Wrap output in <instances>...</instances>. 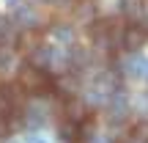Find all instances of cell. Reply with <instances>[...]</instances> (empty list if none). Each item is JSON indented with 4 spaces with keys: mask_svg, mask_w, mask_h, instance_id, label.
Returning <instances> with one entry per match:
<instances>
[{
    "mask_svg": "<svg viewBox=\"0 0 148 143\" xmlns=\"http://www.w3.org/2000/svg\"><path fill=\"white\" fill-rule=\"evenodd\" d=\"M16 80H19L22 91H25V94H33V96H44V94H52L55 91V83L47 74V69H41V66H36V64L22 66Z\"/></svg>",
    "mask_w": 148,
    "mask_h": 143,
    "instance_id": "1",
    "label": "cell"
},
{
    "mask_svg": "<svg viewBox=\"0 0 148 143\" xmlns=\"http://www.w3.org/2000/svg\"><path fill=\"white\" fill-rule=\"evenodd\" d=\"M148 44V28L143 22H126V30H123V50L126 53H137Z\"/></svg>",
    "mask_w": 148,
    "mask_h": 143,
    "instance_id": "2",
    "label": "cell"
},
{
    "mask_svg": "<svg viewBox=\"0 0 148 143\" xmlns=\"http://www.w3.org/2000/svg\"><path fill=\"white\" fill-rule=\"evenodd\" d=\"M63 121H74V124H88L90 121V110L82 99L77 96H69L63 102Z\"/></svg>",
    "mask_w": 148,
    "mask_h": 143,
    "instance_id": "3",
    "label": "cell"
},
{
    "mask_svg": "<svg viewBox=\"0 0 148 143\" xmlns=\"http://www.w3.org/2000/svg\"><path fill=\"white\" fill-rule=\"evenodd\" d=\"M58 135L63 143H85V132H82V124H74V121H60Z\"/></svg>",
    "mask_w": 148,
    "mask_h": 143,
    "instance_id": "4",
    "label": "cell"
},
{
    "mask_svg": "<svg viewBox=\"0 0 148 143\" xmlns=\"http://www.w3.org/2000/svg\"><path fill=\"white\" fill-rule=\"evenodd\" d=\"M123 11H126L129 22H143V6H140V0H123Z\"/></svg>",
    "mask_w": 148,
    "mask_h": 143,
    "instance_id": "5",
    "label": "cell"
},
{
    "mask_svg": "<svg viewBox=\"0 0 148 143\" xmlns=\"http://www.w3.org/2000/svg\"><path fill=\"white\" fill-rule=\"evenodd\" d=\"M132 138L140 140V143H148V121H140L137 127L132 129Z\"/></svg>",
    "mask_w": 148,
    "mask_h": 143,
    "instance_id": "6",
    "label": "cell"
},
{
    "mask_svg": "<svg viewBox=\"0 0 148 143\" xmlns=\"http://www.w3.org/2000/svg\"><path fill=\"white\" fill-rule=\"evenodd\" d=\"M3 30H5V22H3V19H0V33H3Z\"/></svg>",
    "mask_w": 148,
    "mask_h": 143,
    "instance_id": "7",
    "label": "cell"
}]
</instances>
